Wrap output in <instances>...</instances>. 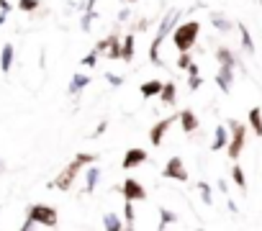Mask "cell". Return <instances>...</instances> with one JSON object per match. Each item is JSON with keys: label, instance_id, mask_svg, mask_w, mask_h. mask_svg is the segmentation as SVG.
Instances as JSON below:
<instances>
[{"label": "cell", "instance_id": "1", "mask_svg": "<svg viewBox=\"0 0 262 231\" xmlns=\"http://www.w3.org/2000/svg\"><path fill=\"white\" fill-rule=\"evenodd\" d=\"M180 13H183V11H167V13H165V18H162V24H160V29H157V34H155V39H152V44H149V62H152V64L165 67V62L160 59V47H162V41H165L167 36H172L175 26L180 24Z\"/></svg>", "mask_w": 262, "mask_h": 231}, {"label": "cell", "instance_id": "2", "mask_svg": "<svg viewBox=\"0 0 262 231\" xmlns=\"http://www.w3.org/2000/svg\"><path fill=\"white\" fill-rule=\"evenodd\" d=\"M93 162H98V154H90V152H82V154H77L52 182H49V188H57V190H70L72 188V182H75V177H77V172L82 170V165H93Z\"/></svg>", "mask_w": 262, "mask_h": 231}, {"label": "cell", "instance_id": "3", "mask_svg": "<svg viewBox=\"0 0 262 231\" xmlns=\"http://www.w3.org/2000/svg\"><path fill=\"white\" fill-rule=\"evenodd\" d=\"M201 36V24L198 21H185V24H178L175 31H172V41L178 47V52H190L195 47Z\"/></svg>", "mask_w": 262, "mask_h": 231}, {"label": "cell", "instance_id": "4", "mask_svg": "<svg viewBox=\"0 0 262 231\" xmlns=\"http://www.w3.org/2000/svg\"><path fill=\"white\" fill-rule=\"evenodd\" d=\"M229 131H231V136H229V159H239V154H242V149H244V142H247V129H244V124H239L236 119H231L229 124Z\"/></svg>", "mask_w": 262, "mask_h": 231}, {"label": "cell", "instance_id": "5", "mask_svg": "<svg viewBox=\"0 0 262 231\" xmlns=\"http://www.w3.org/2000/svg\"><path fill=\"white\" fill-rule=\"evenodd\" d=\"M26 216H29V218H34V221H36V223H41V226H49V228H54V226L59 223L57 208H52V205H44V203L29 205Z\"/></svg>", "mask_w": 262, "mask_h": 231}, {"label": "cell", "instance_id": "6", "mask_svg": "<svg viewBox=\"0 0 262 231\" xmlns=\"http://www.w3.org/2000/svg\"><path fill=\"white\" fill-rule=\"evenodd\" d=\"M162 177H167V180H180V182H188V170H185V165H183V159L175 154V157H170L167 159V165L162 167Z\"/></svg>", "mask_w": 262, "mask_h": 231}, {"label": "cell", "instance_id": "7", "mask_svg": "<svg viewBox=\"0 0 262 231\" xmlns=\"http://www.w3.org/2000/svg\"><path fill=\"white\" fill-rule=\"evenodd\" d=\"M121 195L126 198V200H147V190H144V185L139 182V180H134V177H126L123 182H121Z\"/></svg>", "mask_w": 262, "mask_h": 231}, {"label": "cell", "instance_id": "8", "mask_svg": "<svg viewBox=\"0 0 262 231\" xmlns=\"http://www.w3.org/2000/svg\"><path fill=\"white\" fill-rule=\"evenodd\" d=\"M178 115L180 113H175V115H167V119H162V121H157L152 129H149V144L152 147H160L162 142H165V134H167V129L178 121Z\"/></svg>", "mask_w": 262, "mask_h": 231}, {"label": "cell", "instance_id": "9", "mask_svg": "<svg viewBox=\"0 0 262 231\" xmlns=\"http://www.w3.org/2000/svg\"><path fill=\"white\" fill-rule=\"evenodd\" d=\"M149 159V154L142 149V147H131L126 154H123V159H121V167L123 170H137L139 165H144Z\"/></svg>", "mask_w": 262, "mask_h": 231}, {"label": "cell", "instance_id": "10", "mask_svg": "<svg viewBox=\"0 0 262 231\" xmlns=\"http://www.w3.org/2000/svg\"><path fill=\"white\" fill-rule=\"evenodd\" d=\"M216 85L221 87V93H224V95H229V93H231V85H234V67H231V64H219Z\"/></svg>", "mask_w": 262, "mask_h": 231}, {"label": "cell", "instance_id": "11", "mask_svg": "<svg viewBox=\"0 0 262 231\" xmlns=\"http://www.w3.org/2000/svg\"><path fill=\"white\" fill-rule=\"evenodd\" d=\"M178 121H180V126H183V131L185 134H193L198 126H201V121H198V115L190 110V108H185V110H180V115H178Z\"/></svg>", "mask_w": 262, "mask_h": 231}, {"label": "cell", "instance_id": "12", "mask_svg": "<svg viewBox=\"0 0 262 231\" xmlns=\"http://www.w3.org/2000/svg\"><path fill=\"white\" fill-rule=\"evenodd\" d=\"M229 126H224V124H219L216 126V131H213V142H211V152H219V149H224V147H229Z\"/></svg>", "mask_w": 262, "mask_h": 231}, {"label": "cell", "instance_id": "13", "mask_svg": "<svg viewBox=\"0 0 262 231\" xmlns=\"http://www.w3.org/2000/svg\"><path fill=\"white\" fill-rule=\"evenodd\" d=\"M88 85H90V77H88L85 72H75V75H72V80H70L67 93H70V95H80Z\"/></svg>", "mask_w": 262, "mask_h": 231}, {"label": "cell", "instance_id": "14", "mask_svg": "<svg viewBox=\"0 0 262 231\" xmlns=\"http://www.w3.org/2000/svg\"><path fill=\"white\" fill-rule=\"evenodd\" d=\"M95 3H98V0H88V3H85V13H82V18H80V29H82L85 34L90 31V26H93V21H95V16H98Z\"/></svg>", "mask_w": 262, "mask_h": 231}, {"label": "cell", "instance_id": "15", "mask_svg": "<svg viewBox=\"0 0 262 231\" xmlns=\"http://www.w3.org/2000/svg\"><path fill=\"white\" fill-rule=\"evenodd\" d=\"M13 59H16V49H13V44H6L3 49H0V70H3V72H11Z\"/></svg>", "mask_w": 262, "mask_h": 231}, {"label": "cell", "instance_id": "16", "mask_svg": "<svg viewBox=\"0 0 262 231\" xmlns=\"http://www.w3.org/2000/svg\"><path fill=\"white\" fill-rule=\"evenodd\" d=\"M162 85H165V82H160V80H147V82H142L139 93H142L144 100H149V98H155V95L162 93Z\"/></svg>", "mask_w": 262, "mask_h": 231}, {"label": "cell", "instance_id": "17", "mask_svg": "<svg viewBox=\"0 0 262 231\" xmlns=\"http://www.w3.org/2000/svg\"><path fill=\"white\" fill-rule=\"evenodd\" d=\"M134 59V34H126L121 39V62H131Z\"/></svg>", "mask_w": 262, "mask_h": 231}, {"label": "cell", "instance_id": "18", "mask_svg": "<svg viewBox=\"0 0 262 231\" xmlns=\"http://www.w3.org/2000/svg\"><path fill=\"white\" fill-rule=\"evenodd\" d=\"M105 59H121V39H118V34H111L108 36V49H105V54H103Z\"/></svg>", "mask_w": 262, "mask_h": 231}, {"label": "cell", "instance_id": "19", "mask_svg": "<svg viewBox=\"0 0 262 231\" xmlns=\"http://www.w3.org/2000/svg\"><path fill=\"white\" fill-rule=\"evenodd\" d=\"M216 62H219V64H231V67L239 64L236 54H234L229 47H219V49H216Z\"/></svg>", "mask_w": 262, "mask_h": 231}, {"label": "cell", "instance_id": "20", "mask_svg": "<svg viewBox=\"0 0 262 231\" xmlns=\"http://www.w3.org/2000/svg\"><path fill=\"white\" fill-rule=\"evenodd\" d=\"M160 100H162V105H175V100H178V87H175V82H165V85H162Z\"/></svg>", "mask_w": 262, "mask_h": 231}, {"label": "cell", "instance_id": "21", "mask_svg": "<svg viewBox=\"0 0 262 231\" xmlns=\"http://www.w3.org/2000/svg\"><path fill=\"white\" fill-rule=\"evenodd\" d=\"M98 180H100V167L93 162V167L85 172V193H93L98 188Z\"/></svg>", "mask_w": 262, "mask_h": 231}, {"label": "cell", "instance_id": "22", "mask_svg": "<svg viewBox=\"0 0 262 231\" xmlns=\"http://www.w3.org/2000/svg\"><path fill=\"white\" fill-rule=\"evenodd\" d=\"M123 226H126V228H134V226H137V208H134V200H126V203H123Z\"/></svg>", "mask_w": 262, "mask_h": 231}, {"label": "cell", "instance_id": "23", "mask_svg": "<svg viewBox=\"0 0 262 231\" xmlns=\"http://www.w3.org/2000/svg\"><path fill=\"white\" fill-rule=\"evenodd\" d=\"M178 221H180V216H178L175 211L160 208V223H157V228H167V226H172V223H178Z\"/></svg>", "mask_w": 262, "mask_h": 231}, {"label": "cell", "instance_id": "24", "mask_svg": "<svg viewBox=\"0 0 262 231\" xmlns=\"http://www.w3.org/2000/svg\"><path fill=\"white\" fill-rule=\"evenodd\" d=\"M103 228H108V231H121V228H126V226H123V221L118 218V213H105V216H103Z\"/></svg>", "mask_w": 262, "mask_h": 231}, {"label": "cell", "instance_id": "25", "mask_svg": "<svg viewBox=\"0 0 262 231\" xmlns=\"http://www.w3.org/2000/svg\"><path fill=\"white\" fill-rule=\"evenodd\" d=\"M249 124H252L254 134L262 136V108H259V105H254V108L249 110Z\"/></svg>", "mask_w": 262, "mask_h": 231}, {"label": "cell", "instance_id": "26", "mask_svg": "<svg viewBox=\"0 0 262 231\" xmlns=\"http://www.w3.org/2000/svg\"><path fill=\"white\" fill-rule=\"evenodd\" d=\"M231 180H234V185L242 190V195L247 193V177H244V170L239 167V165H234L231 167Z\"/></svg>", "mask_w": 262, "mask_h": 231}, {"label": "cell", "instance_id": "27", "mask_svg": "<svg viewBox=\"0 0 262 231\" xmlns=\"http://www.w3.org/2000/svg\"><path fill=\"white\" fill-rule=\"evenodd\" d=\"M211 24H213V29L221 31V34H229V31H231V21L224 18V16H219V13H211Z\"/></svg>", "mask_w": 262, "mask_h": 231}, {"label": "cell", "instance_id": "28", "mask_svg": "<svg viewBox=\"0 0 262 231\" xmlns=\"http://www.w3.org/2000/svg\"><path fill=\"white\" fill-rule=\"evenodd\" d=\"M239 31H242V47H244V52H247V54H254V41H252L249 29L242 24V26H239Z\"/></svg>", "mask_w": 262, "mask_h": 231}, {"label": "cell", "instance_id": "29", "mask_svg": "<svg viewBox=\"0 0 262 231\" xmlns=\"http://www.w3.org/2000/svg\"><path fill=\"white\" fill-rule=\"evenodd\" d=\"M198 193H201V200H203L206 205H211V203H213V195H211V185H208V182H203V180H201V182H198Z\"/></svg>", "mask_w": 262, "mask_h": 231}, {"label": "cell", "instance_id": "30", "mask_svg": "<svg viewBox=\"0 0 262 231\" xmlns=\"http://www.w3.org/2000/svg\"><path fill=\"white\" fill-rule=\"evenodd\" d=\"M39 0H18V11H26V13H34V11H39Z\"/></svg>", "mask_w": 262, "mask_h": 231}, {"label": "cell", "instance_id": "31", "mask_svg": "<svg viewBox=\"0 0 262 231\" xmlns=\"http://www.w3.org/2000/svg\"><path fill=\"white\" fill-rule=\"evenodd\" d=\"M193 64V57H190V52H180V57H178V67L180 70H188Z\"/></svg>", "mask_w": 262, "mask_h": 231}, {"label": "cell", "instance_id": "32", "mask_svg": "<svg viewBox=\"0 0 262 231\" xmlns=\"http://www.w3.org/2000/svg\"><path fill=\"white\" fill-rule=\"evenodd\" d=\"M98 57H100V54L93 49L88 57H82V62H80V64H82V67H95V64H98Z\"/></svg>", "mask_w": 262, "mask_h": 231}, {"label": "cell", "instance_id": "33", "mask_svg": "<svg viewBox=\"0 0 262 231\" xmlns=\"http://www.w3.org/2000/svg\"><path fill=\"white\" fill-rule=\"evenodd\" d=\"M203 85V77H201V72H190V80H188V87L190 90H198Z\"/></svg>", "mask_w": 262, "mask_h": 231}, {"label": "cell", "instance_id": "34", "mask_svg": "<svg viewBox=\"0 0 262 231\" xmlns=\"http://www.w3.org/2000/svg\"><path fill=\"white\" fill-rule=\"evenodd\" d=\"M105 80H108L113 87H121V85H123V77H121V75H113V72H105Z\"/></svg>", "mask_w": 262, "mask_h": 231}, {"label": "cell", "instance_id": "35", "mask_svg": "<svg viewBox=\"0 0 262 231\" xmlns=\"http://www.w3.org/2000/svg\"><path fill=\"white\" fill-rule=\"evenodd\" d=\"M105 129H108V121H100V124L93 129V134H88V136H90V139H98V136H103V131H105Z\"/></svg>", "mask_w": 262, "mask_h": 231}, {"label": "cell", "instance_id": "36", "mask_svg": "<svg viewBox=\"0 0 262 231\" xmlns=\"http://www.w3.org/2000/svg\"><path fill=\"white\" fill-rule=\"evenodd\" d=\"M0 11H3V13H11V11H13V6L8 3V0H0Z\"/></svg>", "mask_w": 262, "mask_h": 231}, {"label": "cell", "instance_id": "37", "mask_svg": "<svg viewBox=\"0 0 262 231\" xmlns=\"http://www.w3.org/2000/svg\"><path fill=\"white\" fill-rule=\"evenodd\" d=\"M128 16H131V11H121V13H118V21H126Z\"/></svg>", "mask_w": 262, "mask_h": 231}, {"label": "cell", "instance_id": "38", "mask_svg": "<svg viewBox=\"0 0 262 231\" xmlns=\"http://www.w3.org/2000/svg\"><path fill=\"white\" fill-rule=\"evenodd\" d=\"M6 18H8V13H3V11H0V26L6 24Z\"/></svg>", "mask_w": 262, "mask_h": 231}, {"label": "cell", "instance_id": "39", "mask_svg": "<svg viewBox=\"0 0 262 231\" xmlns=\"http://www.w3.org/2000/svg\"><path fill=\"white\" fill-rule=\"evenodd\" d=\"M3 172H6V162H3V159H0V175H3Z\"/></svg>", "mask_w": 262, "mask_h": 231}, {"label": "cell", "instance_id": "40", "mask_svg": "<svg viewBox=\"0 0 262 231\" xmlns=\"http://www.w3.org/2000/svg\"><path fill=\"white\" fill-rule=\"evenodd\" d=\"M121 3H137V0H121Z\"/></svg>", "mask_w": 262, "mask_h": 231}, {"label": "cell", "instance_id": "41", "mask_svg": "<svg viewBox=\"0 0 262 231\" xmlns=\"http://www.w3.org/2000/svg\"><path fill=\"white\" fill-rule=\"evenodd\" d=\"M259 3H262V0H259Z\"/></svg>", "mask_w": 262, "mask_h": 231}]
</instances>
